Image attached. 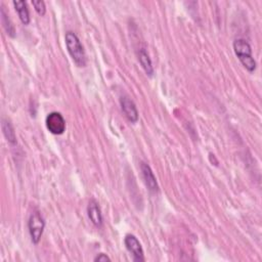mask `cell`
Masks as SVG:
<instances>
[{
	"label": "cell",
	"instance_id": "9",
	"mask_svg": "<svg viewBox=\"0 0 262 262\" xmlns=\"http://www.w3.org/2000/svg\"><path fill=\"white\" fill-rule=\"evenodd\" d=\"M16 12L19 15V18L21 20V22L24 25H29L31 18H30V13L28 10V6L26 2H14L13 3Z\"/></svg>",
	"mask_w": 262,
	"mask_h": 262
},
{
	"label": "cell",
	"instance_id": "3",
	"mask_svg": "<svg viewBox=\"0 0 262 262\" xmlns=\"http://www.w3.org/2000/svg\"><path fill=\"white\" fill-rule=\"evenodd\" d=\"M44 227H45V221H44L43 217L41 216L40 212L34 211L30 215L29 221H28V228H29L30 237H31L33 244H35V245L39 244L41 237L43 234Z\"/></svg>",
	"mask_w": 262,
	"mask_h": 262
},
{
	"label": "cell",
	"instance_id": "1",
	"mask_svg": "<svg viewBox=\"0 0 262 262\" xmlns=\"http://www.w3.org/2000/svg\"><path fill=\"white\" fill-rule=\"evenodd\" d=\"M65 43L68 53L71 56L74 63L78 67H85L87 63L86 54L78 36L74 32L68 31L65 35Z\"/></svg>",
	"mask_w": 262,
	"mask_h": 262
},
{
	"label": "cell",
	"instance_id": "11",
	"mask_svg": "<svg viewBox=\"0 0 262 262\" xmlns=\"http://www.w3.org/2000/svg\"><path fill=\"white\" fill-rule=\"evenodd\" d=\"M2 126H3L4 135H5L8 143L11 144L12 146H16L17 145V137H16L15 129H14L12 123L8 120H3Z\"/></svg>",
	"mask_w": 262,
	"mask_h": 262
},
{
	"label": "cell",
	"instance_id": "14",
	"mask_svg": "<svg viewBox=\"0 0 262 262\" xmlns=\"http://www.w3.org/2000/svg\"><path fill=\"white\" fill-rule=\"evenodd\" d=\"M93 260L95 262H102V261H111V258L104 253H99L98 255H96V257H94Z\"/></svg>",
	"mask_w": 262,
	"mask_h": 262
},
{
	"label": "cell",
	"instance_id": "8",
	"mask_svg": "<svg viewBox=\"0 0 262 262\" xmlns=\"http://www.w3.org/2000/svg\"><path fill=\"white\" fill-rule=\"evenodd\" d=\"M87 214L88 217L90 219V221L96 226V227H101L102 223H103V218H102V214L100 211V208L98 206V203L94 200L91 199L88 203V207H87Z\"/></svg>",
	"mask_w": 262,
	"mask_h": 262
},
{
	"label": "cell",
	"instance_id": "2",
	"mask_svg": "<svg viewBox=\"0 0 262 262\" xmlns=\"http://www.w3.org/2000/svg\"><path fill=\"white\" fill-rule=\"evenodd\" d=\"M233 50L244 68L253 73L257 68V64L252 56L251 45L244 39H235L233 41Z\"/></svg>",
	"mask_w": 262,
	"mask_h": 262
},
{
	"label": "cell",
	"instance_id": "12",
	"mask_svg": "<svg viewBox=\"0 0 262 262\" xmlns=\"http://www.w3.org/2000/svg\"><path fill=\"white\" fill-rule=\"evenodd\" d=\"M0 14H2V22H3V25H4V28H5L6 32L8 33V35L10 37L15 38L16 37V28L13 25L11 19L9 18V15L7 14L6 9H5L4 6L2 7V11H0Z\"/></svg>",
	"mask_w": 262,
	"mask_h": 262
},
{
	"label": "cell",
	"instance_id": "7",
	"mask_svg": "<svg viewBox=\"0 0 262 262\" xmlns=\"http://www.w3.org/2000/svg\"><path fill=\"white\" fill-rule=\"evenodd\" d=\"M141 169H142L143 177H144V180H145V184H146L148 190L153 194L159 193V186H158L157 179H156L154 172H153L152 168L150 167V165L143 162L141 164Z\"/></svg>",
	"mask_w": 262,
	"mask_h": 262
},
{
	"label": "cell",
	"instance_id": "5",
	"mask_svg": "<svg viewBox=\"0 0 262 262\" xmlns=\"http://www.w3.org/2000/svg\"><path fill=\"white\" fill-rule=\"evenodd\" d=\"M124 244L126 249L133 254L134 260L136 262H144L145 261V254L144 249L142 247L141 242L139 239L134 234H126L124 238Z\"/></svg>",
	"mask_w": 262,
	"mask_h": 262
},
{
	"label": "cell",
	"instance_id": "13",
	"mask_svg": "<svg viewBox=\"0 0 262 262\" xmlns=\"http://www.w3.org/2000/svg\"><path fill=\"white\" fill-rule=\"evenodd\" d=\"M32 6L34 7L36 13L39 16H41V17L45 16V14H46V7H45V3L44 2H42V0H38V2H32Z\"/></svg>",
	"mask_w": 262,
	"mask_h": 262
},
{
	"label": "cell",
	"instance_id": "6",
	"mask_svg": "<svg viewBox=\"0 0 262 262\" xmlns=\"http://www.w3.org/2000/svg\"><path fill=\"white\" fill-rule=\"evenodd\" d=\"M120 104L125 117L131 123H137L139 121V111L137 109V106L128 96L126 95L121 96Z\"/></svg>",
	"mask_w": 262,
	"mask_h": 262
},
{
	"label": "cell",
	"instance_id": "4",
	"mask_svg": "<svg viewBox=\"0 0 262 262\" xmlns=\"http://www.w3.org/2000/svg\"><path fill=\"white\" fill-rule=\"evenodd\" d=\"M45 124L49 133L55 136H61L66 130V121L63 115L58 112L48 114L45 120Z\"/></svg>",
	"mask_w": 262,
	"mask_h": 262
},
{
	"label": "cell",
	"instance_id": "10",
	"mask_svg": "<svg viewBox=\"0 0 262 262\" xmlns=\"http://www.w3.org/2000/svg\"><path fill=\"white\" fill-rule=\"evenodd\" d=\"M139 61L143 67V69L145 70L146 74L150 77H152L154 75V67L152 64V60L149 56V54L147 53L146 49L142 48L139 51Z\"/></svg>",
	"mask_w": 262,
	"mask_h": 262
}]
</instances>
